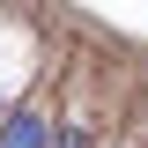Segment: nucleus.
<instances>
[{
    "label": "nucleus",
    "instance_id": "f03ea898",
    "mask_svg": "<svg viewBox=\"0 0 148 148\" xmlns=\"http://www.w3.org/2000/svg\"><path fill=\"white\" fill-rule=\"evenodd\" d=\"M52 148H89V133H82V126H67V133H59Z\"/></svg>",
    "mask_w": 148,
    "mask_h": 148
},
{
    "label": "nucleus",
    "instance_id": "f257e3e1",
    "mask_svg": "<svg viewBox=\"0 0 148 148\" xmlns=\"http://www.w3.org/2000/svg\"><path fill=\"white\" fill-rule=\"evenodd\" d=\"M0 148H52V133H45V111H37V104H15L8 119H0Z\"/></svg>",
    "mask_w": 148,
    "mask_h": 148
},
{
    "label": "nucleus",
    "instance_id": "7ed1b4c3",
    "mask_svg": "<svg viewBox=\"0 0 148 148\" xmlns=\"http://www.w3.org/2000/svg\"><path fill=\"white\" fill-rule=\"evenodd\" d=\"M0 119H8V111H0Z\"/></svg>",
    "mask_w": 148,
    "mask_h": 148
}]
</instances>
